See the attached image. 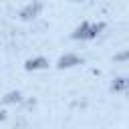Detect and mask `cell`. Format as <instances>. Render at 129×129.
Instances as JSON below:
<instances>
[{"instance_id": "cell-1", "label": "cell", "mask_w": 129, "mask_h": 129, "mask_svg": "<svg viewBox=\"0 0 129 129\" xmlns=\"http://www.w3.org/2000/svg\"><path fill=\"white\" fill-rule=\"evenodd\" d=\"M103 28H105L103 22H89V20H85V22H81V24L75 28V32H73L71 36H73L75 40H91V38H95Z\"/></svg>"}, {"instance_id": "cell-2", "label": "cell", "mask_w": 129, "mask_h": 129, "mask_svg": "<svg viewBox=\"0 0 129 129\" xmlns=\"http://www.w3.org/2000/svg\"><path fill=\"white\" fill-rule=\"evenodd\" d=\"M40 10H42V4H40V2H30V4H26V6L20 10V18H22V20H32V18L38 16Z\"/></svg>"}, {"instance_id": "cell-3", "label": "cell", "mask_w": 129, "mask_h": 129, "mask_svg": "<svg viewBox=\"0 0 129 129\" xmlns=\"http://www.w3.org/2000/svg\"><path fill=\"white\" fill-rule=\"evenodd\" d=\"M83 62V58L79 56V54H64V56H60L58 58V69H71V67H75V64H81Z\"/></svg>"}, {"instance_id": "cell-4", "label": "cell", "mask_w": 129, "mask_h": 129, "mask_svg": "<svg viewBox=\"0 0 129 129\" xmlns=\"http://www.w3.org/2000/svg\"><path fill=\"white\" fill-rule=\"evenodd\" d=\"M24 67H26V71H40V69L48 67V60L44 56H34V58H28Z\"/></svg>"}, {"instance_id": "cell-5", "label": "cell", "mask_w": 129, "mask_h": 129, "mask_svg": "<svg viewBox=\"0 0 129 129\" xmlns=\"http://www.w3.org/2000/svg\"><path fill=\"white\" fill-rule=\"evenodd\" d=\"M20 99H22V95H20V91H10V93H8V95H6V97H4L2 101H4L6 105H12V103H18Z\"/></svg>"}, {"instance_id": "cell-6", "label": "cell", "mask_w": 129, "mask_h": 129, "mask_svg": "<svg viewBox=\"0 0 129 129\" xmlns=\"http://www.w3.org/2000/svg\"><path fill=\"white\" fill-rule=\"evenodd\" d=\"M125 87H127V79H125V77H119V79L113 83V87H111V89H113V91H123Z\"/></svg>"}, {"instance_id": "cell-7", "label": "cell", "mask_w": 129, "mask_h": 129, "mask_svg": "<svg viewBox=\"0 0 129 129\" xmlns=\"http://www.w3.org/2000/svg\"><path fill=\"white\" fill-rule=\"evenodd\" d=\"M4 119H6V113H4V111H0V121H4Z\"/></svg>"}]
</instances>
